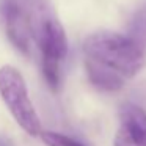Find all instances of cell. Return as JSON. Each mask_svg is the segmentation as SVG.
<instances>
[{
    "instance_id": "obj_1",
    "label": "cell",
    "mask_w": 146,
    "mask_h": 146,
    "mask_svg": "<svg viewBox=\"0 0 146 146\" xmlns=\"http://www.w3.org/2000/svg\"><path fill=\"white\" fill-rule=\"evenodd\" d=\"M85 60L124 79L133 77L143 66L145 52L130 36L113 32L93 33L83 42Z\"/></svg>"
},
{
    "instance_id": "obj_2",
    "label": "cell",
    "mask_w": 146,
    "mask_h": 146,
    "mask_svg": "<svg viewBox=\"0 0 146 146\" xmlns=\"http://www.w3.org/2000/svg\"><path fill=\"white\" fill-rule=\"evenodd\" d=\"M0 96L16 123L29 135H41V123L29 98L25 80L22 74L10 64L0 68Z\"/></svg>"
},
{
    "instance_id": "obj_3",
    "label": "cell",
    "mask_w": 146,
    "mask_h": 146,
    "mask_svg": "<svg viewBox=\"0 0 146 146\" xmlns=\"http://www.w3.org/2000/svg\"><path fill=\"white\" fill-rule=\"evenodd\" d=\"M2 17L8 39L22 54H30L33 38V0H5Z\"/></svg>"
},
{
    "instance_id": "obj_4",
    "label": "cell",
    "mask_w": 146,
    "mask_h": 146,
    "mask_svg": "<svg viewBox=\"0 0 146 146\" xmlns=\"http://www.w3.org/2000/svg\"><path fill=\"white\" fill-rule=\"evenodd\" d=\"M121 129L138 146H146V111L135 104H123L119 108Z\"/></svg>"
},
{
    "instance_id": "obj_5",
    "label": "cell",
    "mask_w": 146,
    "mask_h": 146,
    "mask_svg": "<svg viewBox=\"0 0 146 146\" xmlns=\"http://www.w3.org/2000/svg\"><path fill=\"white\" fill-rule=\"evenodd\" d=\"M85 68H86V74L88 79L96 88L102 90V91H118L124 86L126 79L118 74L107 71L104 68L98 66V64L91 63V61L85 60Z\"/></svg>"
},
{
    "instance_id": "obj_6",
    "label": "cell",
    "mask_w": 146,
    "mask_h": 146,
    "mask_svg": "<svg viewBox=\"0 0 146 146\" xmlns=\"http://www.w3.org/2000/svg\"><path fill=\"white\" fill-rule=\"evenodd\" d=\"M130 33H132V35H129L130 38L141 49H145L146 47V11H141L133 17Z\"/></svg>"
},
{
    "instance_id": "obj_7",
    "label": "cell",
    "mask_w": 146,
    "mask_h": 146,
    "mask_svg": "<svg viewBox=\"0 0 146 146\" xmlns=\"http://www.w3.org/2000/svg\"><path fill=\"white\" fill-rule=\"evenodd\" d=\"M41 138L47 146H85L82 143L76 141L74 138H69V137L57 132H49V130H42Z\"/></svg>"
},
{
    "instance_id": "obj_8",
    "label": "cell",
    "mask_w": 146,
    "mask_h": 146,
    "mask_svg": "<svg viewBox=\"0 0 146 146\" xmlns=\"http://www.w3.org/2000/svg\"><path fill=\"white\" fill-rule=\"evenodd\" d=\"M113 146H138L133 143V140L127 135V132L124 129H118L116 135H115V141H113Z\"/></svg>"
}]
</instances>
